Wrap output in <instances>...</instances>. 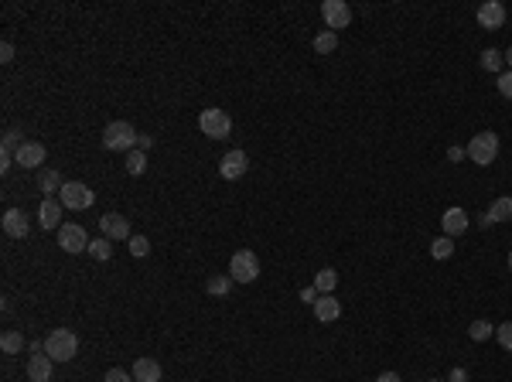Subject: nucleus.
<instances>
[{"label":"nucleus","instance_id":"f257e3e1","mask_svg":"<svg viewBox=\"0 0 512 382\" xmlns=\"http://www.w3.org/2000/svg\"><path fill=\"white\" fill-rule=\"evenodd\" d=\"M79 352V338L76 332H69V328H55V332H48V338H45V355L58 365V362H72Z\"/></svg>","mask_w":512,"mask_h":382},{"label":"nucleus","instance_id":"f03ea898","mask_svg":"<svg viewBox=\"0 0 512 382\" xmlns=\"http://www.w3.org/2000/svg\"><path fill=\"white\" fill-rule=\"evenodd\" d=\"M137 130H133V123L130 120H113V123H106V130H102V147L106 151H137Z\"/></svg>","mask_w":512,"mask_h":382},{"label":"nucleus","instance_id":"7ed1b4c3","mask_svg":"<svg viewBox=\"0 0 512 382\" xmlns=\"http://www.w3.org/2000/svg\"><path fill=\"white\" fill-rule=\"evenodd\" d=\"M495 157H499V137H495L492 130H482V133H475V137L468 140V161H471V164L488 168Z\"/></svg>","mask_w":512,"mask_h":382},{"label":"nucleus","instance_id":"20e7f679","mask_svg":"<svg viewBox=\"0 0 512 382\" xmlns=\"http://www.w3.org/2000/svg\"><path fill=\"white\" fill-rule=\"evenodd\" d=\"M198 130H202L205 137H212V140H226L232 133V120L226 109H202V116H198Z\"/></svg>","mask_w":512,"mask_h":382},{"label":"nucleus","instance_id":"39448f33","mask_svg":"<svg viewBox=\"0 0 512 382\" xmlns=\"http://www.w3.org/2000/svg\"><path fill=\"white\" fill-rule=\"evenodd\" d=\"M58 202L65 205V208H72V212H82V208H93L96 195H93V188L82 184V181H65L62 191H58Z\"/></svg>","mask_w":512,"mask_h":382},{"label":"nucleus","instance_id":"423d86ee","mask_svg":"<svg viewBox=\"0 0 512 382\" xmlns=\"http://www.w3.org/2000/svg\"><path fill=\"white\" fill-rule=\"evenodd\" d=\"M229 277L236 283H253L256 277H260V259H256V253H250V250H239V253H232V259H229Z\"/></svg>","mask_w":512,"mask_h":382},{"label":"nucleus","instance_id":"0eeeda50","mask_svg":"<svg viewBox=\"0 0 512 382\" xmlns=\"http://www.w3.org/2000/svg\"><path fill=\"white\" fill-rule=\"evenodd\" d=\"M321 18H325V25H328V31H342V27L352 25V7L345 4V0H325L321 4Z\"/></svg>","mask_w":512,"mask_h":382},{"label":"nucleus","instance_id":"6e6552de","mask_svg":"<svg viewBox=\"0 0 512 382\" xmlns=\"http://www.w3.org/2000/svg\"><path fill=\"white\" fill-rule=\"evenodd\" d=\"M58 246H62L65 253H89V236H86L82 226L65 222V226L58 229Z\"/></svg>","mask_w":512,"mask_h":382},{"label":"nucleus","instance_id":"1a4fd4ad","mask_svg":"<svg viewBox=\"0 0 512 382\" xmlns=\"http://www.w3.org/2000/svg\"><path fill=\"white\" fill-rule=\"evenodd\" d=\"M246 171H250V157H246V151L222 154V161H219V175H222L226 181H239Z\"/></svg>","mask_w":512,"mask_h":382},{"label":"nucleus","instance_id":"9d476101","mask_svg":"<svg viewBox=\"0 0 512 382\" xmlns=\"http://www.w3.org/2000/svg\"><path fill=\"white\" fill-rule=\"evenodd\" d=\"M14 164H21V168H27V171L41 168V164H45V144H38V140H25V144L14 151Z\"/></svg>","mask_w":512,"mask_h":382},{"label":"nucleus","instance_id":"9b49d317","mask_svg":"<svg viewBox=\"0 0 512 382\" xmlns=\"http://www.w3.org/2000/svg\"><path fill=\"white\" fill-rule=\"evenodd\" d=\"M478 25L485 27V31H499V27L506 25V7L499 4V0H485L482 7H478Z\"/></svg>","mask_w":512,"mask_h":382},{"label":"nucleus","instance_id":"f8f14e48","mask_svg":"<svg viewBox=\"0 0 512 382\" xmlns=\"http://www.w3.org/2000/svg\"><path fill=\"white\" fill-rule=\"evenodd\" d=\"M468 226H471V219H468V212L461 208V205H454V208H447L444 215H440V229H444V236H461V232H468Z\"/></svg>","mask_w":512,"mask_h":382},{"label":"nucleus","instance_id":"ddd939ff","mask_svg":"<svg viewBox=\"0 0 512 382\" xmlns=\"http://www.w3.org/2000/svg\"><path fill=\"white\" fill-rule=\"evenodd\" d=\"M0 226H4V232H7L11 239H25L27 232H31V222H27V215L21 208H7L4 219H0Z\"/></svg>","mask_w":512,"mask_h":382},{"label":"nucleus","instance_id":"4468645a","mask_svg":"<svg viewBox=\"0 0 512 382\" xmlns=\"http://www.w3.org/2000/svg\"><path fill=\"white\" fill-rule=\"evenodd\" d=\"M100 229L106 239H130V222L120 212H106L100 219Z\"/></svg>","mask_w":512,"mask_h":382},{"label":"nucleus","instance_id":"2eb2a0df","mask_svg":"<svg viewBox=\"0 0 512 382\" xmlns=\"http://www.w3.org/2000/svg\"><path fill=\"white\" fill-rule=\"evenodd\" d=\"M62 208L65 205L58 202V198H45L41 208H38V222H41V229L51 232V229H62Z\"/></svg>","mask_w":512,"mask_h":382},{"label":"nucleus","instance_id":"dca6fc26","mask_svg":"<svg viewBox=\"0 0 512 382\" xmlns=\"http://www.w3.org/2000/svg\"><path fill=\"white\" fill-rule=\"evenodd\" d=\"M51 376H55V362L45 352L27 358V379L31 382H51Z\"/></svg>","mask_w":512,"mask_h":382},{"label":"nucleus","instance_id":"f3484780","mask_svg":"<svg viewBox=\"0 0 512 382\" xmlns=\"http://www.w3.org/2000/svg\"><path fill=\"white\" fill-rule=\"evenodd\" d=\"M314 318H318L321 325L338 321V318H342V301H335L332 294H321V297L314 301Z\"/></svg>","mask_w":512,"mask_h":382},{"label":"nucleus","instance_id":"a211bd4d","mask_svg":"<svg viewBox=\"0 0 512 382\" xmlns=\"http://www.w3.org/2000/svg\"><path fill=\"white\" fill-rule=\"evenodd\" d=\"M161 365L154 358H137L133 362V382H161Z\"/></svg>","mask_w":512,"mask_h":382},{"label":"nucleus","instance_id":"6ab92c4d","mask_svg":"<svg viewBox=\"0 0 512 382\" xmlns=\"http://www.w3.org/2000/svg\"><path fill=\"white\" fill-rule=\"evenodd\" d=\"M482 69H485V72H499V76H502V72H506V55H502L499 48H485V51H482Z\"/></svg>","mask_w":512,"mask_h":382},{"label":"nucleus","instance_id":"aec40b11","mask_svg":"<svg viewBox=\"0 0 512 382\" xmlns=\"http://www.w3.org/2000/svg\"><path fill=\"white\" fill-rule=\"evenodd\" d=\"M62 184H65V181H62V175H58V171H51V168L38 175V188L45 191V198H51L55 191H62Z\"/></svg>","mask_w":512,"mask_h":382},{"label":"nucleus","instance_id":"412c9836","mask_svg":"<svg viewBox=\"0 0 512 382\" xmlns=\"http://www.w3.org/2000/svg\"><path fill=\"white\" fill-rule=\"evenodd\" d=\"M488 215H492V222H509V219H512V198H509V195L495 198L492 208H488Z\"/></svg>","mask_w":512,"mask_h":382},{"label":"nucleus","instance_id":"4be33fe9","mask_svg":"<svg viewBox=\"0 0 512 382\" xmlns=\"http://www.w3.org/2000/svg\"><path fill=\"white\" fill-rule=\"evenodd\" d=\"M0 348H4V355H18L21 348H27L25 334H21V332H4V338H0Z\"/></svg>","mask_w":512,"mask_h":382},{"label":"nucleus","instance_id":"5701e85b","mask_svg":"<svg viewBox=\"0 0 512 382\" xmlns=\"http://www.w3.org/2000/svg\"><path fill=\"white\" fill-rule=\"evenodd\" d=\"M335 287H338V273H335L332 266H325L321 273H314V290L318 294H332Z\"/></svg>","mask_w":512,"mask_h":382},{"label":"nucleus","instance_id":"b1692460","mask_svg":"<svg viewBox=\"0 0 512 382\" xmlns=\"http://www.w3.org/2000/svg\"><path fill=\"white\" fill-rule=\"evenodd\" d=\"M492 334H495V325L485 321V318H478V321L468 325V338H471V341H488Z\"/></svg>","mask_w":512,"mask_h":382},{"label":"nucleus","instance_id":"393cba45","mask_svg":"<svg viewBox=\"0 0 512 382\" xmlns=\"http://www.w3.org/2000/svg\"><path fill=\"white\" fill-rule=\"evenodd\" d=\"M232 277L229 273H219V277H212V280L205 283V290H208V294H212V297H226V294H229L232 290Z\"/></svg>","mask_w":512,"mask_h":382},{"label":"nucleus","instance_id":"a878e982","mask_svg":"<svg viewBox=\"0 0 512 382\" xmlns=\"http://www.w3.org/2000/svg\"><path fill=\"white\" fill-rule=\"evenodd\" d=\"M454 256V239L451 236H440L431 243V259H451Z\"/></svg>","mask_w":512,"mask_h":382},{"label":"nucleus","instance_id":"bb28decb","mask_svg":"<svg viewBox=\"0 0 512 382\" xmlns=\"http://www.w3.org/2000/svg\"><path fill=\"white\" fill-rule=\"evenodd\" d=\"M335 48H338V34H335V31H321V34L314 38V51H318V55H332Z\"/></svg>","mask_w":512,"mask_h":382},{"label":"nucleus","instance_id":"cd10ccee","mask_svg":"<svg viewBox=\"0 0 512 382\" xmlns=\"http://www.w3.org/2000/svg\"><path fill=\"white\" fill-rule=\"evenodd\" d=\"M89 256H93V259H109V256H113V246H109V239H106V236H100V239H93V243H89Z\"/></svg>","mask_w":512,"mask_h":382},{"label":"nucleus","instance_id":"c85d7f7f","mask_svg":"<svg viewBox=\"0 0 512 382\" xmlns=\"http://www.w3.org/2000/svg\"><path fill=\"white\" fill-rule=\"evenodd\" d=\"M127 171H130V175H144V171H147V154H144V151H130L127 154Z\"/></svg>","mask_w":512,"mask_h":382},{"label":"nucleus","instance_id":"c756f323","mask_svg":"<svg viewBox=\"0 0 512 382\" xmlns=\"http://www.w3.org/2000/svg\"><path fill=\"white\" fill-rule=\"evenodd\" d=\"M495 338H499V345L512 352V321H502V325H495Z\"/></svg>","mask_w":512,"mask_h":382},{"label":"nucleus","instance_id":"7c9ffc66","mask_svg":"<svg viewBox=\"0 0 512 382\" xmlns=\"http://www.w3.org/2000/svg\"><path fill=\"white\" fill-rule=\"evenodd\" d=\"M151 253V243H147V236H130V256H147Z\"/></svg>","mask_w":512,"mask_h":382},{"label":"nucleus","instance_id":"2f4dec72","mask_svg":"<svg viewBox=\"0 0 512 382\" xmlns=\"http://www.w3.org/2000/svg\"><path fill=\"white\" fill-rule=\"evenodd\" d=\"M499 93H502L506 100H512V69H509V72H502V76H499Z\"/></svg>","mask_w":512,"mask_h":382},{"label":"nucleus","instance_id":"473e14b6","mask_svg":"<svg viewBox=\"0 0 512 382\" xmlns=\"http://www.w3.org/2000/svg\"><path fill=\"white\" fill-rule=\"evenodd\" d=\"M102 382H130V372H123V369H109Z\"/></svg>","mask_w":512,"mask_h":382},{"label":"nucleus","instance_id":"72a5a7b5","mask_svg":"<svg viewBox=\"0 0 512 382\" xmlns=\"http://www.w3.org/2000/svg\"><path fill=\"white\" fill-rule=\"evenodd\" d=\"M464 157H468V147H461V144H454V147L447 151V161H454V164H461Z\"/></svg>","mask_w":512,"mask_h":382},{"label":"nucleus","instance_id":"f704fd0d","mask_svg":"<svg viewBox=\"0 0 512 382\" xmlns=\"http://www.w3.org/2000/svg\"><path fill=\"white\" fill-rule=\"evenodd\" d=\"M297 297H301V301H304V304H311V307H314V301H318V297H321V294H318V290H314V287H304V290H301V294H297Z\"/></svg>","mask_w":512,"mask_h":382},{"label":"nucleus","instance_id":"c9c22d12","mask_svg":"<svg viewBox=\"0 0 512 382\" xmlns=\"http://www.w3.org/2000/svg\"><path fill=\"white\" fill-rule=\"evenodd\" d=\"M0 62H14V45H11V41L0 45Z\"/></svg>","mask_w":512,"mask_h":382},{"label":"nucleus","instance_id":"e433bc0d","mask_svg":"<svg viewBox=\"0 0 512 382\" xmlns=\"http://www.w3.org/2000/svg\"><path fill=\"white\" fill-rule=\"evenodd\" d=\"M151 147H154V137H147V133H140V137H137V151H144V154H147Z\"/></svg>","mask_w":512,"mask_h":382},{"label":"nucleus","instance_id":"4c0bfd02","mask_svg":"<svg viewBox=\"0 0 512 382\" xmlns=\"http://www.w3.org/2000/svg\"><path fill=\"white\" fill-rule=\"evenodd\" d=\"M447 382H468V369H451V376H447Z\"/></svg>","mask_w":512,"mask_h":382},{"label":"nucleus","instance_id":"58836bf2","mask_svg":"<svg viewBox=\"0 0 512 382\" xmlns=\"http://www.w3.org/2000/svg\"><path fill=\"white\" fill-rule=\"evenodd\" d=\"M376 382H403V379H400L396 372H379V376H376Z\"/></svg>","mask_w":512,"mask_h":382},{"label":"nucleus","instance_id":"ea45409f","mask_svg":"<svg viewBox=\"0 0 512 382\" xmlns=\"http://www.w3.org/2000/svg\"><path fill=\"white\" fill-rule=\"evenodd\" d=\"M478 226H482V229H492L495 222H492V215H488V212H482V215H478Z\"/></svg>","mask_w":512,"mask_h":382},{"label":"nucleus","instance_id":"a19ab883","mask_svg":"<svg viewBox=\"0 0 512 382\" xmlns=\"http://www.w3.org/2000/svg\"><path fill=\"white\" fill-rule=\"evenodd\" d=\"M502 55H506V65L512 69V45H509V51H502Z\"/></svg>","mask_w":512,"mask_h":382},{"label":"nucleus","instance_id":"79ce46f5","mask_svg":"<svg viewBox=\"0 0 512 382\" xmlns=\"http://www.w3.org/2000/svg\"><path fill=\"white\" fill-rule=\"evenodd\" d=\"M509 270H512V253H509Z\"/></svg>","mask_w":512,"mask_h":382},{"label":"nucleus","instance_id":"37998d69","mask_svg":"<svg viewBox=\"0 0 512 382\" xmlns=\"http://www.w3.org/2000/svg\"><path fill=\"white\" fill-rule=\"evenodd\" d=\"M431 382H440V379H431Z\"/></svg>","mask_w":512,"mask_h":382}]
</instances>
